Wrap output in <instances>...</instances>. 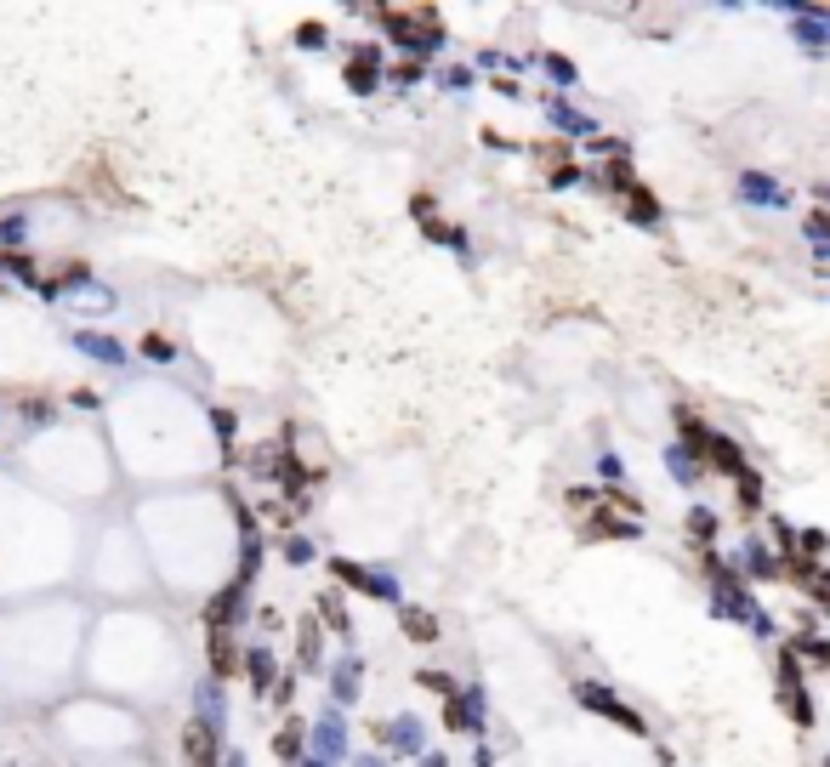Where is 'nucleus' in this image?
Returning a JSON list of instances; mask_svg holds the SVG:
<instances>
[{
  "label": "nucleus",
  "mask_w": 830,
  "mask_h": 767,
  "mask_svg": "<svg viewBox=\"0 0 830 767\" xmlns=\"http://www.w3.org/2000/svg\"><path fill=\"white\" fill-rule=\"evenodd\" d=\"M410 637H415V642L433 637V614H410Z\"/></svg>",
  "instance_id": "1"
}]
</instances>
